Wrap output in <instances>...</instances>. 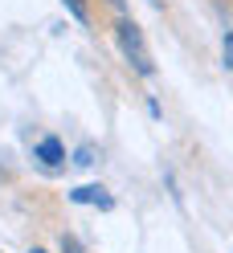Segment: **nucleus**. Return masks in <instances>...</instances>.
<instances>
[{
  "mask_svg": "<svg viewBox=\"0 0 233 253\" xmlns=\"http://www.w3.org/2000/svg\"><path fill=\"white\" fill-rule=\"evenodd\" d=\"M115 41H119V53L127 57V66H131L135 74H143V78H151V74H155L151 49H147V41H143V33H139V25H135V21L123 17V21L115 25Z\"/></svg>",
  "mask_w": 233,
  "mask_h": 253,
  "instance_id": "f257e3e1",
  "label": "nucleus"
},
{
  "mask_svg": "<svg viewBox=\"0 0 233 253\" xmlns=\"http://www.w3.org/2000/svg\"><path fill=\"white\" fill-rule=\"evenodd\" d=\"M66 8L74 12V21H82V25H86V4H82V0H66Z\"/></svg>",
  "mask_w": 233,
  "mask_h": 253,
  "instance_id": "423d86ee",
  "label": "nucleus"
},
{
  "mask_svg": "<svg viewBox=\"0 0 233 253\" xmlns=\"http://www.w3.org/2000/svg\"><path fill=\"white\" fill-rule=\"evenodd\" d=\"M33 155L41 160V168H45V171H57V168H66V147H61V139H57V135H45V139H37Z\"/></svg>",
  "mask_w": 233,
  "mask_h": 253,
  "instance_id": "f03ea898",
  "label": "nucleus"
},
{
  "mask_svg": "<svg viewBox=\"0 0 233 253\" xmlns=\"http://www.w3.org/2000/svg\"><path fill=\"white\" fill-rule=\"evenodd\" d=\"M61 253H86V249L78 245V237H66V233H61Z\"/></svg>",
  "mask_w": 233,
  "mask_h": 253,
  "instance_id": "0eeeda50",
  "label": "nucleus"
},
{
  "mask_svg": "<svg viewBox=\"0 0 233 253\" xmlns=\"http://www.w3.org/2000/svg\"><path fill=\"white\" fill-rule=\"evenodd\" d=\"M29 253H45V249H29Z\"/></svg>",
  "mask_w": 233,
  "mask_h": 253,
  "instance_id": "6e6552de",
  "label": "nucleus"
},
{
  "mask_svg": "<svg viewBox=\"0 0 233 253\" xmlns=\"http://www.w3.org/2000/svg\"><path fill=\"white\" fill-rule=\"evenodd\" d=\"M74 164L78 168H90V164H94V147H78L74 151Z\"/></svg>",
  "mask_w": 233,
  "mask_h": 253,
  "instance_id": "39448f33",
  "label": "nucleus"
},
{
  "mask_svg": "<svg viewBox=\"0 0 233 253\" xmlns=\"http://www.w3.org/2000/svg\"><path fill=\"white\" fill-rule=\"evenodd\" d=\"M70 200H74V204H94V209H102V212H111V209H115V196L106 192L102 184H82V188H74Z\"/></svg>",
  "mask_w": 233,
  "mask_h": 253,
  "instance_id": "7ed1b4c3",
  "label": "nucleus"
},
{
  "mask_svg": "<svg viewBox=\"0 0 233 253\" xmlns=\"http://www.w3.org/2000/svg\"><path fill=\"white\" fill-rule=\"evenodd\" d=\"M221 53H225V66L233 70V29H225V33H221Z\"/></svg>",
  "mask_w": 233,
  "mask_h": 253,
  "instance_id": "20e7f679",
  "label": "nucleus"
}]
</instances>
